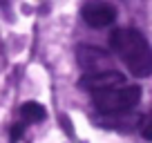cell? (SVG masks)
I'll return each instance as SVG.
<instances>
[{"instance_id":"6da1fadb","label":"cell","mask_w":152,"mask_h":143,"mask_svg":"<svg viewBox=\"0 0 152 143\" xmlns=\"http://www.w3.org/2000/svg\"><path fill=\"white\" fill-rule=\"evenodd\" d=\"M110 49L137 78L152 74V47L139 29L121 27L110 34Z\"/></svg>"},{"instance_id":"7a4b0ae2","label":"cell","mask_w":152,"mask_h":143,"mask_svg":"<svg viewBox=\"0 0 152 143\" xmlns=\"http://www.w3.org/2000/svg\"><path fill=\"white\" fill-rule=\"evenodd\" d=\"M94 107L103 114H121L128 112L132 107H137V103L141 101V87L139 85H130L128 81L116 83V85L103 87V90L90 92Z\"/></svg>"},{"instance_id":"3957f363","label":"cell","mask_w":152,"mask_h":143,"mask_svg":"<svg viewBox=\"0 0 152 143\" xmlns=\"http://www.w3.org/2000/svg\"><path fill=\"white\" fill-rule=\"evenodd\" d=\"M81 16L85 20V25H90L94 29H105L110 25H114L116 9H114V5H110L105 0H87L81 9Z\"/></svg>"},{"instance_id":"277c9868","label":"cell","mask_w":152,"mask_h":143,"mask_svg":"<svg viewBox=\"0 0 152 143\" xmlns=\"http://www.w3.org/2000/svg\"><path fill=\"white\" fill-rule=\"evenodd\" d=\"M78 63H81V67L85 69V74L112 69V67H110V54L103 52V49H99V47H92V45L78 47Z\"/></svg>"},{"instance_id":"5b68a950","label":"cell","mask_w":152,"mask_h":143,"mask_svg":"<svg viewBox=\"0 0 152 143\" xmlns=\"http://www.w3.org/2000/svg\"><path fill=\"white\" fill-rule=\"evenodd\" d=\"M125 76L116 69H103V72H92V74H83L81 78V87H85L87 92H96L103 90V87L116 85V83H123Z\"/></svg>"},{"instance_id":"8992f818","label":"cell","mask_w":152,"mask_h":143,"mask_svg":"<svg viewBox=\"0 0 152 143\" xmlns=\"http://www.w3.org/2000/svg\"><path fill=\"white\" fill-rule=\"evenodd\" d=\"M20 114H23L25 121H29V123H34V121H43L45 119V107L40 103H25L23 107H20Z\"/></svg>"},{"instance_id":"52a82bcc","label":"cell","mask_w":152,"mask_h":143,"mask_svg":"<svg viewBox=\"0 0 152 143\" xmlns=\"http://www.w3.org/2000/svg\"><path fill=\"white\" fill-rule=\"evenodd\" d=\"M141 134L148 139V141H152V112H148V114L143 116V121H141Z\"/></svg>"}]
</instances>
